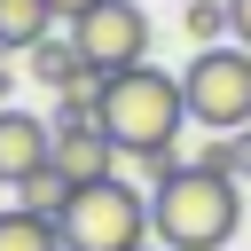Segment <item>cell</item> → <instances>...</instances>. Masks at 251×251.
<instances>
[{
    "label": "cell",
    "mask_w": 251,
    "mask_h": 251,
    "mask_svg": "<svg viewBox=\"0 0 251 251\" xmlns=\"http://www.w3.org/2000/svg\"><path fill=\"white\" fill-rule=\"evenodd\" d=\"M180 94H188V126H204V133L251 126V47H243V39L196 47L188 71H180Z\"/></svg>",
    "instance_id": "cell-4"
},
{
    "label": "cell",
    "mask_w": 251,
    "mask_h": 251,
    "mask_svg": "<svg viewBox=\"0 0 251 251\" xmlns=\"http://www.w3.org/2000/svg\"><path fill=\"white\" fill-rule=\"evenodd\" d=\"M47 31H55L47 0H0V55H31Z\"/></svg>",
    "instance_id": "cell-9"
},
{
    "label": "cell",
    "mask_w": 251,
    "mask_h": 251,
    "mask_svg": "<svg viewBox=\"0 0 251 251\" xmlns=\"http://www.w3.org/2000/svg\"><path fill=\"white\" fill-rule=\"evenodd\" d=\"M118 157H126V149L102 133V118H94V126H63V133H55V165H63L78 188H86V180H110V173H118Z\"/></svg>",
    "instance_id": "cell-7"
},
{
    "label": "cell",
    "mask_w": 251,
    "mask_h": 251,
    "mask_svg": "<svg viewBox=\"0 0 251 251\" xmlns=\"http://www.w3.org/2000/svg\"><path fill=\"white\" fill-rule=\"evenodd\" d=\"M204 165H220L227 180H251V126H235V133H212V141H204Z\"/></svg>",
    "instance_id": "cell-12"
},
{
    "label": "cell",
    "mask_w": 251,
    "mask_h": 251,
    "mask_svg": "<svg viewBox=\"0 0 251 251\" xmlns=\"http://www.w3.org/2000/svg\"><path fill=\"white\" fill-rule=\"evenodd\" d=\"M24 63H31V78H39V86H55V94H71V86H94V78H102V71L86 63V47H78L71 31H63V39L47 31V39H39V47L24 55Z\"/></svg>",
    "instance_id": "cell-8"
},
{
    "label": "cell",
    "mask_w": 251,
    "mask_h": 251,
    "mask_svg": "<svg viewBox=\"0 0 251 251\" xmlns=\"http://www.w3.org/2000/svg\"><path fill=\"white\" fill-rule=\"evenodd\" d=\"M133 251H165V243H157V235H149V243H133Z\"/></svg>",
    "instance_id": "cell-17"
},
{
    "label": "cell",
    "mask_w": 251,
    "mask_h": 251,
    "mask_svg": "<svg viewBox=\"0 0 251 251\" xmlns=\"http://www.w3.org/2000/svg\"><path fill=\"white\" fill-rule=\"evenodd\" d=\"M235 227H243V180H227L204 157L149 188V235L165 251H220L235 243Z\"/></svg>",
    "instance_id": "cell-1"
},
{
    "label": "cell",
    "mask_w": 251,
    "mask_h": 251,
    "mask_svg": "<svg viewBox=\"0 0 251 251\" xmlns=\"http://www.w3.org/2000/svg\"><path fill=\"white\" fill-rule=\"evenodd\" d=\"M188 39H196V47L227 39V0H188Z\"/></svg>",
    "instance_id": "cell-13"
},
{
    "label": "cell",
    "mask_w": 251,
    "mask_h": 251,
    "mask_svg": "<svg viewBox=\"0 0 251 251\" xmlns=\"http://www.w3.org/2000/svg\"><path fill=\"white\" fill-rule=\"evenodd\" d=\"M63 251H133V243H149V188H133V180H86V188H71V204H63Z\"/></svg>",
    "instance_id": "cell-3"
},
{
    "label": "cell",
    "mask_w": 251,
    "mask_h": 251,
    "mask_svg": "<svg viewBox=\"0 0 251 251\" xmlns=\"http://www.w3.org/2000/svg\"><path fill=\"white\" fill-rule=\"evenodd\" d=\"M47 157H55V126L31 118V110H16V102H0V188H16L24 173H39Z\"/></svg>",
    "instance_id": "cell-6"
},
{
    "label": "cell",
    "mask_w": 251,
    "mask_h": 251,
    "mask_svg": "<svg viewBox=\"0 0 251 251\" xmlns=\"http://www.w3.org/2000/svg\"><path fill=\"white\" fill-rule=\"evenodd\" d=\"M71 188H78V180H71V173H63V165L47 157L39 173H24V180H16V204H31V212H47V220H63V204H71Z\"/></svg>",
    "instance_id": "cell-11"
},
{
    "label": "cell",
    "mask_w": 251,
    "mask_h": 251,
    "mask_svg": "<svg viewBox=\"0 0 251 251\" xmlns=\"http://www.w3.org/2000/svg\"><path fill=\"white\" fill-rule=\"evenodd\" d=\"M188 126V94H180V71H157V63H126V71H102V133L141 157L157 141H180Z\"/></svg>",
    "instance_id": "cell-2"
},
{
    "label": "cell",
    "mask_w": 251,
    "mask_h": 251,
    "mask_svg": "<svg viewBox=\"0 0 251 251\" xmlns=\"http://www.w3.org/2000/svg\"><path fill=\"white\" fill-rule=\"evenodd\" d=\"M8 94H16V71H0V102H8Z\"/></svg>",
    "instance_id": "cell-16"
},
{
    "label": "cell",
    "mask_w": 251,
    "mask_h": 251,
    "mask_svg": "<svg viewBox=\"0 0 251 251\" xmlns=\"http://www.w3.org/2000/svg\"><path fill=\"white\" fill-rule=\"evenodd\" d=\"M47 8H55V24H78V16L94 8V0H47Z\"/></svg>",
    "instance_id": "cell-15"
},
{
    "label": "cell",
    "mask_w": 251,
    "mask_h": 251,
    "mask_svg": "<svg viewBox=\"0 0 251 251\" xmlns=\"http://www.w3.org/2000/svg\"><path fill=\"white\" fill-rule=\"evenodd\" d=\"M0 251H63V227L31 204H8L0 212Z\"/></svg>",
    "instance_id": "cell-10"
},
{
    "label": "cell",
    "mask_w": 251,
    "mask_h": 251,
    "mask_svg": "<svg viewBox=\"0 0 251 251\" xmlns=\"http://www.w3.org/2000/svg\"><path fill=\"white\" fill-rule=\"evenodd\" d=\"M71 39L86 47V63H94V71L149 63V8H141V0H94V8L71 24Z\"/></svg>",
    "instance_id": "cell-5"
},
{
    "label": "cell",
    "mask_w": 251,
    "mask_h": 251,
    "mask_svg": "<svg viewBox=\"0 0 251 251\" xmlns=\"http://www.w3.org/2000/svg\"><path fill=\"white\" fill-rule=\"evenodd\" d=\"M227 39H243V47H251V0H227Z\"/></svg>",
    "instance_id": "cell-14"
}]
</instances>
